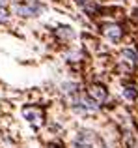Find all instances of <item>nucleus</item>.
<instances>
[{"label": "nucleus", "mask_w": 138, "mask_h": 148, "mask_svg": "<svg viewBox=\"0 0 138 148\" xmlns=\"http://www.w3.org/2000/svg\"><path fill=\"white\" fill-rule=\"evenodd\" d=\"M22 116H24L34 127L43 126V122H45V112H43V109L37 107V105H28V107H24L22 109Z\"/></svg>", "instance_id": "nucleus-1"}, {"label": "nucleus", "mask_w": 138, "mask_h": 148, "mask_svg": "<svg viewBox=\"0 0 138 148\" xmlns=\"http://www.w3.org/2000/svg\"><path fill=\"white\" fill-rule=\"evenodd\" d=\"M69 101H71V105L76 109V111H80V112H95V111H97L95 101L90 99V98H86V96L73 94L71 98H69Z\"/></svg>", "instance_id": "nucleus-2"}, {"label": "nucleus", "mask_w": 138, "mask_h": 148, "mask_svg": "<svg viewBox=\"0 0 138 148\" xmlns=\"http://www.w3.org/2000/svg\"><path fill=\"white\" fill-rule=\"evenodd\" d=\"M41 10H43V8H41L39 4H36V2H30V4H15V6H13V11L17 15H21V17H34V15H37Z\"/></svg>", "instance_id": "nucleus-3"}, {"label": "nucleus", "mask_w": 138, "mask_h": 148, "mask_svg": "<svg viewBox=\"0 0 138 148\" xmlns=\"http://www.w3.org/2000/svg\"><path fill=\"white\" fill-rule=\"evenodd\" d=\"M88 96L90 99H93L95 103H105L106 101V88L103 84H91L88 88Z\"/></svg>", "instance_id": "nucleus-4"}, {"label": "nucleus", "mask_w": 138, "mask_h": 148, "mask_svg": "<svg viewBox=\"0 0 138 148\" xmlns=\"http://www.w3.org/2000/svg\"><path fill=\"white\" fill-rule=\"evenodd\" d=\"M103 34H105L108 40H121V36H123V28H121L120 25H116V23H108V25H103Z\"/></svg>", "instance_id": "nucleus-5"}, {"label": "nucleus", "mask_w": 138, "mask_h": 148, "mask_svg": "<svg viewBox=\"0 0 138 148\" xmlns=\"http://www.w3.org/2000/svg\"><path fill=\"white\" fill-rule=\"evenodd\" d=\"M93 143V133L91 131H80L76 137V145L78 146H90Z\"/></svg>", "instance_id": "nucleus-6"}, {"label": "nucleus", "mask_w": 138, "mask_h": 148, "mask_svg": "<svg viewBox=\"0 0 138 148\" xmlns=\"http://www.w3.org/2000/svg\"><path fill=\"white\" fill-rule=\"evenodd\" d=\"M76 4H78L86 13H90V15L97 13V4H95L93 0H76Z\"/></svg>", "instance_id": "nucleus-7"}, {"label": "nucleus", "mask_w": 138, "mask_h": 148, "mask_svg": "<svg viewBox=\"0 0 138 148\" xmlns=\"http://www.w3.org/2000/svg\"><path fill=\"white\" fill-rule=\"evenodd\" d=\"M56 36H58L60 40H64V41H69V40L75 38V32H73L69 26H60V28L56 30Z\"/></svg>", "instance_id": "nucleus-8"}, {"label": "nucleus", "mask_w": 138, "mask_h": 148, "mask_svg": "<svg viewBox=\"0 0 138 148\" xmlns=\"http://www.w3.org/2000/svg\"><path fill=\"white\" fill-rule=\"evenodd\" d=\"M121 60L129 66V69H133L136 66V54L133 53V51H123V53H121Z\"/></svg>", "instance_id": "nucleus-9"}, {"label": "nucleus", "mask_w": 138, "mask_h": 148, "mask_svg": "<svg viewBox=\"0 0 138 148\" xmlns=\"http://www.w3.org/2000/svg\"><path fill=\"white\" fill-rule=\"evenodd\" d=\"M138 96V90L135 86H131V84H129V86H125L123 88V98H127V99H135Z\"/></svg>", "instance_id": "nucleus-10"}, {"label": "nucleus", "mask_w": 138, "mask_h": 148, "mask_svg": "<svg viewBox=\"0 0 138 148\" xmlns=\"http://www.w3.org/2000/svg\"><path fill=\"white\" fill-rule=\"evenodd\" d=\"M7 21V10L4 6H0V23H6Z\"/></svg>", "instance_id": "nucleus-11"}, {"label": "nucleus", "mask_w": 138, "mask_h": 148, "mask_svg": "<svg viewBox=\"0 0 138 148\" xmlns=\"http://www.w3.org/2000/svg\"><path fill=\"white\" fill-rule=\"evenodd\" d=\"M135 19H136V21H138V11H136V13H135Z\"/></svg>", "instance_id": "nucleus-12"}, {"label": "nucleus", "mask_w": 138, "mask_h": 148, "mask_svg": "<svg viewBox=\"0 0 138 148\" xmlns=\"http://www.w3.org/2000/svg\"><path fill=\"white\" fill-rule=\"evenodd\" d=\"M49 148H60V146H49Z\"/></svg>", "instance_id": "nucleus-13"}]
</instances>
